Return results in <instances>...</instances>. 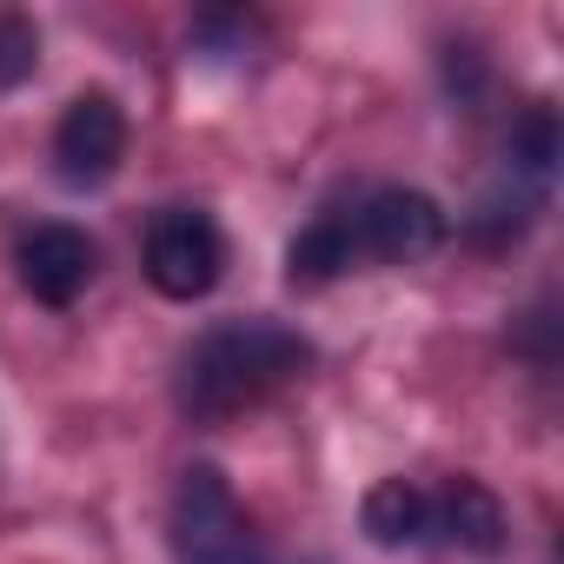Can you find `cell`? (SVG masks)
Masks as SVG:
<instances>
[{
    "instance_id": "7c38bea8",
    "label": "cell",
    "mask_w": 564,
    "mask_h": 564,
    "mask_svg": "<svg viewBox=\"0 0 564 564\" xmlns=\"http://www.w3.org/2000/svg\"><path fill=\"white\" fill-rule=\"evenodd\" d=\"M34 67H41V34L21 14H0V94L21 87Z\"/></svg>"
},
{
    "instance_id": "8fae6325",
    "label": "cell",
    "mask_w": 564,
    "mask_h": 564,
    "mask_svg": "<svg viewBox=\"0 0 564 564\" xmlns=\"http://www.w3.org/2000/svg\"><path fill=\"white\" fill-rule=\"evenodd\" d=\"M557 153H564V133H557V113L538 100V107H524L518 113V127H511V173L518 180H551V166H557Z\"/></svg>"
},
{
    "instance_id": "ba28073f",
    "label": "cell",
    "mask_w": 564,
    "mask_h": 564,
    "mask_svg": "<svg viewBox=\"0 0 564 564\" xmlns=\"http://www.w3.org/2000/svg\"><path fill=\"white\" fill-rule=\"evenodd\" d=\"M359 524L372 544L386 551H405V544H425L432 538V498L412 485V478H379L359 505Z\"/></svg>"
},
{
    "instance_id": "9c48e42d",
    "label": "cell",
    "mask_w": 564,
    "mask_h": 564,
    "mask_svg": "<svg viewBox=\"0 0 564 564\" xmlns=\"http://www.w3.org/2000/svg\"><path fill=\"white\" fill-rule=\"evenodd\" d=\"M538 206H544V186L511 173V186L485 193V199L465 213V239H471V246H511V239L531 226V213H538Z\"/></svg>"
},
{
    "instance_id": "3957f363",
    "label": "cell",
    "mask_w": 564,
    "mask_h": 564,
    "mask_svg": "<svg viewBox=\"0 0 564 564\" xmlns=\"http://www.w3.org/2000/svg\"><path fill=\"white\" fill-rule=\"evenodd\" d=\"M346 219V239H352V259H392V265H412L425 252L445 246V206L419 186H379L366 193L359 206H339Z\"/></svg>"
},
{
    "instance_id": "6da1fadb",
    "label": "cell",
    "mask_w": 564,
    "mask_h": 564,
    "mask_svg": "<svg viewBox=\"0 0 564 564\" xmlns=\"http://www.w3.org/2000/svg\"><path fill=\"white\" fill-rule=\"evenodd\" d=\"M306 366H313V346L293 326H279V319H226L186 352L180 405L193 419H232V412L259 405L265 392H279L286 379H300Z\"/></svg>"
},
{
    "instance_id": "7a4b0ae2",
    "label": "cell",
    "mask_w": 564,
    "mask_h": 564,
    "mask_svg": "<svg viewBox=\"0 0 564 564\" xmlns=\"http://www.w3.org/2000/svg\"><path fill=\"white\" fill-rule=\"evenodd\" d=\"M166 544L180 564H265V544L246 524L219 465H186L173 511H166Z\"/></svg>"
},
{
    "instance_id": "30bf717a",
    "label": "cell",
    "mask_w": 564,
    "mask_h": 564,
    "mask_svg": "<svg viewBox=\"0 0 564 564\" xmlns=\"http://www.w3.org/2000/svg\"><path fill=\"white\" fill-rule=\"evenodd\" d=\"M359 259H352V239H346V219L339 213H319L300 239H293V252H286V272H293V286H326V279H339V272H352Z\"/></svg>"
},
{
    "instance_id": "277c9868",
    "label": "cell",
    "mask_w": 564,
    "mask_h": 564,
    "mask_svg": "<svg viewBox=\"0 0 564 564\" xmlns=\"http://www.w3.org/2000/svg\"><path fill=\"white\" fill-rule=\"evenodd\" d=\"M219 265H226V239L199 206H166L147 226V279L153 293L166 300H206L219 286Z\"/></svg>"
},
{
    "instance_id": "52a82bcc",
    "label": "cell",
    "mask_w": 564,
    "mask_h": 564,
    "mask_svg": "<svg viewBox=\"0 0 564 564\" xmlns=\"http://www.w3.org/2000/svg\"><path fill=\"white\" fill-rule=\"evenodd\" d=\"M432 498V538L452 544V551H471V557H498L505 551V505L478 485V478H452L445 491H425Z\"/></svg>"
},
{
    "instance_id": "8992f818",
    "label": "cell",
    "mask_w": 564,
    "mask_h": 564,
    "mask_svg": "<svg viewBox=\"0 0 564 564\" xmlns=\"http://www.w3.org/2000/svg\"><path fill=\"white\" fill-rule=\"evenodd\" d=\"M94 279V239L80 226H34L21 239V286L41 306H74Z\"/></svg>"
},
{
    "instance_id": "5b68a950",
    "label": "cell",
    "mask_w": 564,
    "mask_h": 564,
    "mask_svg": "<svg viewBox=\"0 0 564 564\" xmlns=\"http://www.w3.org/2000/svg\"><path fill=\"white\" fill-rule=\"evenodd\" d=\"M127 160V113L113 94H80L54 127V166L67 186H100Z\"/></svg>"
}]
</instances>
